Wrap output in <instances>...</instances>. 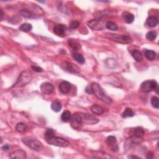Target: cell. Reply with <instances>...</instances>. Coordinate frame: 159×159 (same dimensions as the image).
<instances>
[{"instance_id":"1","label":"cell","mask_w":159,"mask_h":159,"mask_svg":"<svg viewBox=\"0 0 159 159\" xmlns=\"http://www.w3.org/2000/svg\"><path fill=\"white\" fill-rule=\"evenodd\" d=\"M91 85H92L93 93V94H95V95L97 97V98L105 103L107 104L111 103L112 102L111 99L108 96H107L106 95V93L104 92L102 88L99 85V84L96 83H93Z\"/></svg>"},{"instance_id":"2","label":"cell","mask_w":159,"mask_h":159,"mask_svg":"<svg viewBox=\"0 0 159 159\" xmlns=\"http://www.w3.org/2000/svg\"><path fill=\"white\" fill-rule=\"evenodd\" d=\"M22 142L28 147L35 151H40L43 149V145L38 139L32 137H26L22 139Z\"/></svg>"},{"instance_id":"3","label":"cell","mask_w":159,"mask_h":159,"mask_svg":"<svg viewBox=\"0 0 159 159\" xmlns=\"http://www.w3.org/2000/svg\"><path fill=\"white\" fill-rule=\"evenodd\" d=\"M106 37L110 40L121 44H131L132 42L131 37L127 35H119L112 33H106Z\"/></svg>"},{"instance_id":"4","label":"cell","mask_w":159,"mask_h":159,"mask_svg":"<svg viewBox=\"0 0 159 159\" xmlns=\"http://www.w3.org/2000/svg\"><path fill=\"white\" fill-rule=\"evenodd\" d=\"M70 124L75 129H80L82 128L83 123V113L76 112L73 115L70 119Z\"/></svg>"},{"instance_id":"5","label":"cell","mask_w":159,"mask_h":159,"mask_svg":"<svg viewBox=\"0 0 159 159\" xmlns=\"http://www.w3.org/2000/svg\"><path fill=\"white\" fill-rule=\"evenodd\" d=\"M31 80V75L27 71H24L20 74L19 79L14 84L13 87H21L26 85L27 84L30 83Z\"/></svg>"},{"instance_id":"6","label":"cell","mask_w":159,"mask_h":159,"mask_svg":"<svg viewBox=\"0 0 159 159\" xmlns=\"http://www.w3.org/2000/svg\"><path fill=\"white\" fill-rule=\"evenodd\" d=\"M48 144L50 145L58 146L60 147H66L69 144V142L65 139L56 136H52V137L45 139Z\"/></svg>"},{"instance_id":"7","label":"cell","mask_w":159,"mask_h":159,"mask_svg":"<svg viewBox=\"0 0 159 159\" xmlns=\"http://www.w3.org/2000/svg\"><path fill=\"white\" fill-rule=\"evenodd\" d=\"M158 88V83L154 80H146L142 83L141 90L142 92L149 93Z\"/></svg>"},{"instance_id":"8","label":"cell","mask_w":159,"mask_h":159,"mask_svg":"<svg viewBox=\"0 0 159 159\" xmlns=\"http://www.w3.org/2000/svg\"><path fill=\"white\" fill-rule=\"evenodd\" d=\"M62 68L66 72L73 73V74H79L80 72V69L79 67L69 62H64L62 63Z\"/></svg>"},{"instance_id":"9","label":"cell","mask_w":159,"mask_h":159,"mask_svg":"<svg viewBox=\"0 0 159 159\" xmlns=\"http://www.w3.org/2000/svg\"><path fill=\"white\" fill-rule=\"evenodd\" d=\"M87 24L90 28L95 31H101L105 27L103 22L98 19H92L88 22Z\"/></svg>"},{"instance_id":"10","label":"cell","mask_w":159,"mask_h":159,"mask_svg":"<svg viewBox=\"0 0 159 159\" xmlns=\"http://www.w3.org/2000/svg\"><path fill=\"white\" fill-rule=\"evenodd\" d=\"M54 86L52 83L45 82L41 84V90L44 94L45 95H50L54 91Z\"/></svg>"},{"instance_id":"11","label":"cell","mask_w":159,"mask_h":159,"mask_svg":"<svg viewBox=\"0 0 159 159\" xmlns=\"http://www.w3.org/2000/svg\"><path fill=\"white\" fill-rule=\"evenodd\" d=\"M9 157L11 158H17V159H25L26 158V154L24 150H16L12 152L9 155Z\"/></svg>"},{"instance_id":"12","label":"cell","mask_w":159,"mask_h":159,"mask_svg":"<svg viewBox=\"0 0 159 159\" xmlns=\"http://www.w3.org/2000/svg\"><path fill=\"white\" fill-rule=\"evenodd\" d=\"M98 120L93 116L88 114H83V123L86 124H95L98 122Z\"/></svg>"},{"instance_id":"13","label":"cell","mask_w":159,"mask_h":159,"mask_svg":"<svg viewBox=\"0 0 159 159\" xmlns=\"http://www.w3.org/2000/svg\"><path fill=\"white\" fill-rule=\"evenodd\" d=\"M72 89V85L71 84L67 82V81H63L59 85V90L61 93L63 94H67L70 92V91Z\"/></svg>"},{"instance_id":"14","label":"cell","mask_w":159,"mask_h":159,"mask_svg":"<svg viewBox=\"0 0 159 159\" xmlns=\"http://www.w3.org/2000/svg\"><path fill=\"white\" fill-rule=\"evenodd\" d=\"M66 27L63 24H57L54 27V32L58 36H63L65 33Z\"/></svg>"},{"instance_id":"15","label":"cell","mask_w":159,"mask_h":159,"mask_svg":"<svg viewBox=\"0 0 159 159\" xmlns=\"http://www.w3.org/2000/svg\"><path fill=\"white\" fill-rule=\"evenodd\" d=\"M29 129L28 126L24 122H20L16 126V130L19 132H26Z\"/></svg>"},{"instance_id":"16","label":"cell","mask_w":159,"mask_h":159,"mask_svg":"<svg viewBox=\"0 0 159 159\" xmlns=\"http://www.w3.org/2000/svg\"><path fill=\"white\" fill-rule=\"evenodd\" d=\"M62 108V105L60 101H54L51 104V109H52V111L58 113L61 111Z\"/></svg>"},{"instance_id":"17","label":"cell","mask_w":159,"mask_h":159,"mask_svg":"<svg viewBox=\"0 0 159 159\" xmlns=\"http://www.w3.org/2000/svg\"><path fill=\"white\" fill-rule=\"evenodd\" d=\"M19 14L21 16L26 18H32L35 17V15L28 9H22L19 11Z\"/></svg>"},{"instance_id":"18","label":"cell","mask_w":159,"mask_h":159,"mask_svg":"<svg viewBox=\"0 0 159 159\" xmlns=\"http://www.w3.org/2000/svg\"><path fill=\"white\" fill-rule=\"evenodd\" d=\"M131 55L135 61L141 62L142 60H143V55H142L141 51L137 50H134L131 52Z\"/></svg>"},{"instance_id":"19","label":"cell","mask_w":159,"mask_h":159,"mask_svg":"<svg viewBox=\"0 0 159 159\" xmlns=\"http://www.w3.org/2000/svg\"><path fill=\"white\" fill-rule=\"evenodd\" d=\"M158 23V19L155 17V16H150L149 17L147 20V24L149 27H154L155 26H157V24Z\"/></svg>"},{"instance_id":"20","label":"cell","mask_w":159,"mask_h":159,"mask_svg":"<svg viewBox=\"0 0 159 159\" xmlns=\"http://www.w3.org/2000/svg\"><path fill=\"white\" fill-rule=\"evenodd\" d=\"M123 18L126 23L128 24H131L132 22L134 21V16L133 15L131 12H125L124 14H123Z\"/></svg>"},{"instance_id":"21","label":"cell","mask_w":159,"mask_h":159,"mask_svg":"<svg viewBox=\"0 0 159 159\" xmlns=\"http://www.w3.org/2000/svg\"><path fill=\"white\" fill-rule=\"evenodd\" d=\"M72 56V57L78 63L83 64L85 62V58H84L82 55H81L80 54H79L77 52H73Z\"/></svg>"},{"instance_id":"22","label":"cell","mask_w":159,"mask_h":159,"mask_svg":"<svg viewBox=\"0 0 159 159\" xmlns=\"http://www.w3.org/2000/svg\"><path fill=\"white\" fill-rule=\"evenodd\" d=\"M71 118H72V115H71L70 111H68V110L65 111L61 116L62 121L64 122H69L70 121Z\"/></svg>"},{"instance_id":"23","label":"cell","mask_w":159,"mask_h":159,"mask_svg":"<svg viewBox=\"0 0 159 159\" xmlns=\"http://www.w3.org/2000/svg\"><path fill=\"white\" fill-rule=\"evenodd\" d=\"M91 111H92L93 114L96 115H101L104 112V110L101 107L97 105H93L92 107V108H91Z\"/></svg>"},{"instance_id":"24","label":"cell","mask_w":159,"mask_h":159,"mask_svg":"<svg viewBox=\"0 0 159 159\" xmlns=\"http://www.w3.org/2000/svg\"><path fill=\"white\" fill-rule=\"evenodd\" d=\"M145 56L149 60L152 61L155 59V56H156V54H155V52L153 50H147L145 52Z\"/></svg>"},{"instance_id":"25","label":"cell","mask_w":159,"mask_h":159,"mask_svg":"<svg viewBox=\"0 0 159 159\" xmlns=\"http://www.w3.org/2000/svg\"><path fill=\"white\" fill-rule=\"evenodd\" d=\"M32 29V26L31 24L29 23H24L20 26L19 27V30L24 32H28L31 31Z\"/></svg>"},{"instance_id":"26","label":"cell","mask_w":159,"mask_h":159,"mask_svg":"<svg viewBox=\"0 0 159 159\" xmlns=\"http://www.w3.org/2000/svg\"><path fill=\"white\" fill-rule=\"evenodd\" d=\"M134 115H135L134 113L133 112V111L131 108H126L124 111L123 112L122 115L123 118H129V117H133Z\"/></svg>"},{"instance_id":"27","label":"cell","mask_w":159,"mask_h":159,"mask_svg":"<svg viewBox=\"0 0 159 159\" xmlns=\"http://www.w3.org/2000/svg\"><path fill=\"white\" fill-rule=\"evenodd\" d=\"M157 34L155 31H149L146 34V38L147 39L150 41H154L157 37Z\"/></svg>"},{"instance_id":"28","label":"cell","mask_w":159,"mask_h":159,"mask_svg":"<svg viewBox=\"0 0 159 159\" xmlns=\"http://www.w3.org/2000/svg\"><path fill=\"white\" fill-rule=\"evenodd\" d=\"M145 134L144 129H142V128H137L135 129L134 132V134L135 136L136 137L140 138L142 137Z\"/></svg>"},{"instance_id":"29","label":"cell","mask_w":159,"mask_h":159,"mask_svg":"<svg viewBox=\"0 0 159 159\" xmlns=\"http://www.w3.org/2000/svg\"><path fill=\"white\" fill-rule=\"evenodd\" d=\"M106 28L109 29V30L115 31L118 30V26H117V24L116 23H115V22H111V21L107 22L106 24Z\"/></svg>"},{"instance_id":"30","label":"cell","mask_w":159,"mask_h":159,"mask_svg":"<svg viewBox=\"0 0 159 159\" xmlns=\"http://www.w3.org/2000/svg\"><path fill=\"white\" fill-rule=\"evenodd\" d=\"M151 105L154 108L158 109L159 108V103L158 98L156 96H153L151 99Z\"/></svg>"},{"instance_id":"31","label":"cell","mask_w":159,"mask_h":159,"mask_svg":"<svg viewBox=\"0 0 159 159\" xmlns=\"http://www.w3.org/2000/svg\"><path fill=\"white\" fill-rule=\"evenodd\" d=\"M116 141H117V140H116V137H115V136H113V135L108 136V137H107V139H106L107 143H108L110 145H113L114 144H116Z\"/></svg>"},{"instance_id":"32","label":"cell","mask_w":159,"mask_h":159,"mask_svg":"<svg viewBox=\"0 0 159 159\" xmlns=\"http://www.w3.org/2000/svg\"><path fill=\"white\" fill-rule=\"evenodd\" d=\"M69 45H70V47L73 48V50H77L80 47L79 44L77 43L76 42L70 40L69 41Z\"/></svg>"},{"instance_id":"33","label":"cell","mask_w":159,"mask_h":159,"mask_svg":"<svg viewBox=\"0 0 159 159\" xmlns=\"http://www.w3.org/2000/svg\"><path fill=\"white\" fill-rule=\"evenodd\" d=\"M54 133H55V131L53 130V129H48V130L45 132V134H44L45 139L49 138V137H52V136H54Z\"/></svg>"},{"instance_id":"34","label":"cell","mask_w":159,"mask_h":159,"mask_svg":"<svg viewBox=\"0 0 159 159\" xmlns=\"http://www.w3.org/2000/svg\"><path fill=\"white\" fill-rule=\"evenodd\" d=\"M115 63H116V61L115 59H113V58H108V59H107L106 61V65H108L110 64V65L109 66L108 68H110L111 69V65H113V68H115Z\"/></svg>"},{"instance_id":"35","label":"cell","mask_w":159,"mask_h":159,"mask_svg":"<svg viewBox=\"0 0 159 159\" xmlns=\"http://www.w3.org/2000/svg\"><path fill=\"white\" fill-rule=\"evenodd\" d=\"M80 22L77 21H73L71 22V23L70 24V27L71 29H77L78 27L79 26Z\"/></svg>"},{"instance_id":"36","label":"cell","mask_w":159,"mask_h":159,"mask_svg":"<svg viewBox=\"0 0 159 159\" xmlns=\"http://www.w3.org/2000/svg\"><path fill=\"white\" fill-rule=\"evenodd\" d=\"M32 68V69L33 70L34 72H42L43 71V69H42V68H41L40 67H37V66H32L31 67Z\"/></svg>"},{"instance_id":"37","label":"cell","mask_w":159,"mask_h":159,"mask_svg":"<svg viewBox=\"0 0 159 159\" xmlns=\"http://www.w3.org/2000/svg\"><path fill=\"white\" fill-rule=\"evenodd\" d=\"M85 92L88 93V94H93V90H92V85H88L87 86V87L85 89Z\"/></svg>"},{"instance_id":"38","label":"cell","mask_w":159,"mask_h":159,"mask_svg":"<svg viewBox=\"0 0 159 159\" xmlns=\"http://www.w3.org/2000/svg\"><path fill=\"white\" fill-rule=\"evenodd\" d=\"M2 149L4 151H7L9 149V145L8 144H5L4 146H3Z\"/></svg>"},{"instance_id":"39","label":"cell","mask_w":159,"mask_h":159,"mask_svg":"<svg viewBox=\"0 0 159 159\" xmlns=\"http://www.w3.org/2000/svg\"><path fill=\"white\" fill-rule=\"evenodd\" d=\"M113 147H112V150L113 151H114V152H117L118 150V147L116 145L114 144V145H113Z\"/></svg>"},{"instance_id":"40","label":"cell","mask_w":159,"mask_h":159,"mask_svg":"<svg viewBox=\"0 0 159 159\" xmlns=\"http://www.w3.org/2000/svg\"><path fill=\"white\" fill-rule=\"evenodd\" d=\"M147 157L149 158H152L153 157V154H152V153H149L148 154V155H147Z\"/></svg>"},{"instance_id":"41","label":"cell","mask_w":159,"mask_h":159,"mask_svg":"<svg viewBox=\"0 0 159 159\" xmlns=\"http://www.w3.org/2000/svg\"><path fill=\"white\" fill-rule=\"evenodd\" d=\"M128 158H139V157H136V156H129L128 157Z\"/></svg>"},{"instance_id":"42","label":"cell","mask_w":159,"mask_h":159,"mask_svg":"<svg viewBox=\"0 0 159 159\" xmlns=\"http://www.w3.org/2000/svg\"><path fill=\"white\" fill-rule=\"evenodd\" d=\"M3 11H2V9H1V19H2V18H3Z\"/></svg>"}]
</instances>
